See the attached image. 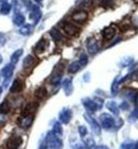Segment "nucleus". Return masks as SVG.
Instances as JSON below:
<instances>
[{
	"label": "nucleus",
	"mask_w": 138,
	"mask_h": 149,
	"mask_svg": "<svg viewBox=\"0 0 138 149\" xmlns=\"http://www.w3.org/2000/svg\"><path fill=\"white\" fill-rule=\"evenodd\" d=\"M22 53H24V50L22 49H17L16 51L12 53V56H11V63H12L13 65H15L16 63L18 62L19 59L21 58Z\"/></svg>",
	"instance_id": "20"
},
{
	"label": "nucleus",
	"mask_w": 138,
	"mask_h": 149,
	"mask_svg": "<svg viewBox=\"0 0 138 149\" xmlns=\"http://www.w3.org/2000/svg\"><path fill=\"white\" fill-rule=\"evenodd\" d=\"M10 111H11V106H10V102L8 100H4V101L0 103V114L6 115Z\"/></svg>",
	"instance_id": "23"
},
{
	"label": "nucleus",
	"mask_w": 138,
	"mask_h": 149,
	"mask_svg": "<svg viewBox=\"0 0 138 149\" xmlns=\"http://www.w3.org/2000/svg\"><path fill=\"white\" fill-rule=\"evenodd\" d=\"M6 36L3 34V33L0 32V47L3 46V45L6 44Z\"/></svg>",
	"instance_id": "40"
},
{
	"label": "nucleus",
	"mask_w": 138,
	"mask_h": 149,
	"mask_svg": "<svg viewBox=\"0 0 138 149\" xmlns=\"http://www.w3.org/2000/svg\"><path fill=\"white\" fill-rule=\"evenodd\" d=\"M58 118H60V121H61V123H63V124H68V123L71 120V118H72V112H71L70 109L65 108V109H63L60 112Z\"/></svg>",
	"instance_id": "9"
},
{
	"label": "nucleus",
	"mask_w": 138,
	"mask_h": 149,
	"mask_svg": "<svg viewBox=\"0 0 138 149\" xmlns=\"http://www.w3.org/2000/svg\"><path fill=\"white\" fill-rule=\"evenodd\" d=\"M134 101H135V104H136V107H137V109H138V93L136 94V97H135V99H134Z\"/></svg>",
	"instance_id": "43"
},
{
	"label": "nucleus",
	"mask_w": 138,
	"mask_h": 149,
	"mask_svg": "<svg viewBox=\"0 0 138 149\" xmlns=\"http://www.w3.org/2000/svg\"><path fill=\"white\" fill-rule=\"evenodd\" d=\"M138 119V109H135L134 111L132 112V114L130 115L129 120L130 121H135Z\"/></svg>",
	"instance_id": "36"
},
{
	"label": "nucleus",
	"mask_w": 138,
	"mask_h": 149,
	"mask_svg": "<svg viewBox=\"0 0 138 149\" xmlns=\"http://www.w3.org/2000/svg\"><path fill=\"white\" fill-rule=\"evenodd\" d=\"M119 84H121V78L118 76V77L115 78V80H114L113 84H112V94L113 95H116L118 93V86H119Z\"/></svg>",
	"instance_id": "29"
},
{
	"label": "nucleus",
	"mask_w": 138,
	"mask_h": 149,
	"mask_svg": "<svg viewBox=\"0 0 138 149\" xmlns=\"http://www.w3.org/2000/svg\"><path fill=\"white\" fill-rule=\"evenodd\" d=\"M34 95H35V97H36L37 99H44V98L47 96V90L43 86L38 87V88L35 91Z\"/></svg>",
	"instance_id": "27"
},
{
	"label": "nucleus",
	"mask_w": 138,
	"mask_h": 149,
	"mask_svg": "<svg viewBox=\"0 0 138 149\" xmlns=\"http://www.w3.org/2000/svg\"><path fill=\"white\" fill-rule=\"evenodd\" d=\"M34 120V114L27 115V116H20L18 119V125L24 129H28V128L31 127V125Z\"/></svg>",
	"instance_id": "8"
},
{
	"label": "nucleus",
	"mask_w": 138,
	"mask_h": 149,
	"mask_svg": "<svg viewBox=\"0 0 138 149\" xmlns=\"http://www.w3.org/2000/svg\"><path fill=\"white\" fill-rule=\"evenodd\" d=\"M2 63V56H1V54H0V64Z\"/></svg>",
	"instance_id": "46"
},
{
	"label": "nucleus",
	"mask_w": 138,
	"mask_h": 149,
	"mask_svg": "<svg viewBox=\"0 0 138 149\" xmlns=\"http://www.w3.org/2000/svg\"><path fill=\"white\" fill-rule=\"evenodd\" d=\"M71 18H72L74 22H78V24H83L84 22H86V19L88 18V14L84 10H79V11H77V12H74L72 14Z\"/></svg>",
	"instance_id": "7"
},
{
	"label": "nucleus",
	"mask_w": 138,
	"mask_h": 149,
	"mask_svg": "<svg viewBox=\"0 0 138 149\" xmlns=\"http://www.w3.org/2000/svg\"><path fill=\"white\" fill-rule=\"evenodd\" d=\"M49 33H50V35H51V37H52L55 42H60V40H63V38H64L61 32L58 31V29H55V28L51 29Z\"/></svg>",
	"instance_id": "25"
},
{
	"label": "nucleus",
	"mask_w": 138,
	"mask_h": 149,
	"mask_svg": "<svg viewBox=\"0 0 138 149\" xmlns=\"http://www.w3.org/2000/svg\"><path fill=\"white\" fill-rule=\"evenodd\" d=\"M100 126L103 129L110 130L115 126V119L112 115L107 114V113H103L100 115Z\"/></svg>",
	"instance_id": "2"
},
{
	"label": "nucleus",
	"mask_w": 138,
	"mask_h": 149,
	"mask_svg": "<svg viewBox=\"0 0 138 149\" xmlns=\"http://www.w3.org/2000/svg\"><path fill=\"white\" fill-rule=\"evenodd\" d=\"M81 67H82V65L80 64L79 61H78V62H74L68 66V72H70V74H76V72H78L80 70Z\"/></svg>",
	"instance_id": "26"
},
{
	"label": "nucleus",
	"mask_w": 138,
	"mask_h": 149,
	"mask_svg": "<svg viewBox=\"0 0 138 149\" xmlns=\"http://www.w3.org/2000/svg\"><path fill=\"white\" fill-rule=\"evenodd\" d=\"M84 117H85L86 120L89 123L90 128H92V131L96 134V135H99V134L101 133V126L98 124V121L96 120L95 118H92V116H89L88 114H85L84 115Z\"/></svg>",
	"instance_id": "5"
},
{
	"label": "nucleus",
	"mask_w": 138,
	"mask_h": 149,
	"mask_svg": "<svg viewBox=\"0 0 138 149\" xmlns=\"http://www.w3.org/2000/svg\"><path fill=\"white\" fill-rule=\"evenodd\" d=\"M133 63L132 58H124L122 59V61L120 62V67H126V66H130Z\"/></svg>",
	"instance_id": "33"
},
{
	"label": "nucleus",
	"mask_w": 138,
	"mask_h": 149,
	"mask_svg": "<svg viewBox=\"0 0 138 149\" xmlns=\"http://www.w3.org/2000/svg\"><path fill=\"white\" fill-rule=\"evenodd\" d=\"M63 30L66 32V34L70 35V36H77L80 33V29L78 28L74 24H71V22H64L63 24Z\"/></svg>",
	"instance_id": "4"
},
{
	"label": "nucleus",
	"mask_w": 138,
	"mask_h": 149,
	"mask_svg": "<svg viewBox=\"0 0 138 149\" xmlns=\"http://www.w3.org/2000/svg\"><path fill=\"white\" fill-rule=\"evenodd\" d=\"M1 93H2V87L0 86V95H1Z\"/></svg>",
	"instance_id": "47"
},
{
	"label": "nucleus",
	"mask_w": 138,
	"mask_h": 149,
	"mask_svg": "<svg viewBox=\"0 0 138 149\" xmlns=\"http://www.w3.org/2000/svg\"><path fill=\"white\" fill-rule=\"evenodd\" d=\"M45 149H49V148H45Z\"/></svg>",
	"instance_id": "49"
},
{
	"label": "nucleus",
	"mask_w": 138,
	"mask_h": 149,
	"mask_svg": "<svg viewBox=\"0 0 138 149\" xmlns=\"http://www.w3.org/2000/svg\"><path fill=\"white\" fill-rule=\"evenodd\" d=\"M11 10H12V6L8 2H3L2 4H1V6H0V13H1L2 15H8V14L11 12Z\"/></svg>",
	"instance_id": "30"
},
{
	"label": "nucleus",
	"mask_w": 138,
	"mask_h": 149,
	"mask_svg": "<svg viewBox=\"0 0 138 149\" xmlns=\"http://www.w3.org/2000/svg\"><path fill=\"white\" fill-rule=\"evenodd\" d=\"M84 79H85V81H88V79H89V74H85V77H84Z\"/></svg>",
	"instance_id": "45"
},
{
	"label": "nucleus",
	"mask_w": 138,
	"mask_h": 149,
	"mask_svg": "<svg viewBox=\"0 0 138 149\" xmlns=\"http://www.w3.org/2000/svg\"><path fill=\"white\" fill-rule=\"evenodd\" d=\"M63 88H64L66 95H71L72 94V91H74V86H72V81H71L70 78H67L63 81Z\"/></svg>",
	"instance_id": "17"
},
{
	"label": "nucleus",
	"mask_w": 138,
	"mask_h": 149,
	"mask_svg": "<svg viewBox=\"0 0 138 149\" xmlns=\"http://www.w3.org/2000/svg\"><path fill=\"white\" fill-rule=\"evenodd\" d=\"M83 106L85 107V109L88 112H96L103 106V100L102 99H89V98H84L82 101Z\"/></svg>",
	"instance_id": "1"
},
{
	"label": "nucleus",
	"mask_w": 138,
	"mask_h": 149,
	"mask_svg": "<svg viewBox=\"0 0 138 149\" xmlns=\"http://www.w3.org/2000/svg\"><path fill=\"white\" fill-rule=\"evenodd\" d=\"M92 2H94V0H79L78 1L80 8H89L92 4Z\"/></svg>",
	"instance_id": "32"
},
{
	"label": "nucleus",
	"mask_w": 138,
	"mask_h": 149,
	"mask_svg": "<svg viewBox=\"0 0 138 149\" xmlns=\"http://www.w3.org/2000/svg\"><path fill=\"white\" fill-rule=\"evenodd\" d=\"M106 108L115 115L119 114V106H118L115 101H113V100H110V101H108V102L106 103Z\"/></svg>",
	"instance_id": "21"
},
{
	"label": "nucleus",
	"mask_w": 138,
	"mask_h": 149,
	"mask_svg": "<svg viewBox=\"0 0 138 149\" xmlns=\"http://www.w3.org/2000/svg\"><path fill=\"white\" fill-rule=\"evenodd\" d=\"M34 63H35V59H34V56H27L25 59H24L22 65H24V68H30V67H32V66L34 65Z\"/></svg>",
	"instance_id": "24"
},
{
	"label": "nucleus",
	"mask_w": 138,
	"mask_h": 149,
	"mask_svg": "<svg viewBox=\"0 0 138 149\" xmlns=\"http://www.w3.org/2000/svg\"><path fill=\"white\" fill-rule=\"evenodd\" d=\"M0 79H1V74H0Z\"/></svg>",
	"instance_id": "48"
},
{
	"label": "nucleus",
	"mask_w": 138,
	"mask_h": 149,
	"mask_svg": "<svg viewBox=\"0 0 138 149\" xmlns=\"http://www.w3.org/2000/svg\"><path fill=\"white\" fill-rule=\"evenodd\" d=\"M29 9L31 10V14H30V19H32L35 24H36L38 20L40 19V17H42V12H40V8L37 6H32L31 4V6H29Z\"/></svg>",
	"instance_id": "11"
},
{
	"label": "nucleus",
	"mask_w": 138,
	"mask_h": 149,
	"mask_svg": "<svg viewBox=\"0 0 138 149\" xmlns=\"http://www.w3.org/2000/svg\"><path fill=\"white\" fill-rule=\"evenodd\" d=\"M47 45H48L47 40H45V38H40V40L36 43L35 47H34V51H35L37 54H40V53H43L44 51L46 50Z\"/></svg>",
	"instance_id": "15"
},
{
	"label": "nucleus",
	"mask_w": 138,
	"mask_h": 149,
	"mask_svg": "<svg viewBox=\"0 0 138 149\" xmlns=\"http://www.w3.org/2000/svg\"><path fill=\"white\" fill-rule=\"evenodd\" d=\"M37 107H38V103L37 102H30L28 103L27 106L22 109L21 111V116H27V115L34 114V112L36 111Z\"/></svg>",
	"instance_id": "13"
},
{
	"label": "nucleus",
	"mask_w": 138,
	"mask_h": 149,
	"mask_svg": "<svg viewBox=\"0 0 138 149\" xmlns=\"http://www.w3.org/2000/svg\"><path fill=\"white\" fill-rule=\"evenodd\" d=\"M136 92L134 88H128V90H124L123 91V97L126 98V100H130V101H134L136 97Z\"/></svg>",
	"instance_id": "19"
},
{
	"label": "nucleus",
	"mask_w": 138,
	"mask_h": 149,
	"mask_svg": "<svg viewBox=\"0 0 138 149\" xmlns=\"http://www.w3.org/2000/svg\"><path fill=\"white\" fill-rule=\"evenodd\" d=\"M133 149H138V141H137V142H134V146H133Z\"/></svg>",
	"instance_id": "44"
},
{
	"label": "nucleus",
	"mask_w": 138,
	"mask_h": 149,
	"mask_svg": "<svg viewBox=\"0 0 138 149\" xmlns=\"http://www.w3.org/2000/svg\"><path fill=\"white\" fill-rule=\"evenodd\" d=\"M79 62H80V64L82 66H85L86 64H87V62H88V58H87V56H86L85 54H82V56H81V58H80V61H79Z\"/></svg>",
	"instance_id": "38"
},
{
	"label": "nucleus",
	"mask_w": 138,
	"mask_h": 149,
	"mask_svg": "<svg viewBox=\"0 0 138 149\" xmlns=\"http://www.w3.org/2000/svg\"><path fill=\"white\" fill-rule=\"evenodd\" d=\"M47 143L51 149H62L63 148V142L58 136H56L53 132H49L47 135Z\"/></svg>",
	"instance_id": "3"
},
{
	"label": "nucleus",
	"mask_w": 138,
	"mask_h": 149,
	"mask_svg": "<svg viewBox=\"0 0 138 149\" xmlns=\"http://www.w3.org/2000/svg\"><path fill=\"white\" fill-rule=\"evenodd\" d=\"M114 0H100V2H101V6H104V8H107L110 6L112 3H113Z\"/></svg>",
	"instance_id": "39"
},
{
	"label": "nucleus",
	"mask_w": 138,
	"mask_h": 149,
	"mask_svg": "<svg viewBox=\"0 0 138 149\" xmlns=\"http://www.w3.org/2000/svg\"><path fill=\"white\" fill-rule=\"evenodd\" d=\"M119 109H122V110H129L130 109V104L126 102V100L121 103V106L119 107Z\"/></svg>",
	"instance_id": "41"
},
{
	"label": "nucleus",
	"mask_w": 138,
	"mask_h": 149,
	"mask_svg": "<svg viewBox=\"0 0 138 149\" xmlns=\"http://www.w3.org/2000/svg\"><path fill=\"white\" fill-rule=\"evenodd\" d=\"M22 90H24V82H22V80L15 79V80L13 81L12 85H11L10 92L13 94H17V93H20Z\"/></svg>",
	"instance_id": "12"
},
{
	"label": "nucleus",
	"mask_w": 138,
	"mask_h": 149,
	"mask_svg": "<svg viewBox=\"0 0 138 149\" xmlns=\"http://www.w3.org/2000/svg\"><path fill=\"white\" fill-rule=\"evenodd\" d=\"M32 31H33V26L32 25H22L19 29V33L21 35H25V36L30 35Z\"/></svg>",
	"instance_id": "22"
},
{
	"label": "nucleus",
	"mask_w": 138,
	"mask_h": 149,
	"mask_svg": "<svg viewBox=\"0 0 138 149\" xmlns=\"http://www.w3.org/2000/svg\"><path fill=\"white\" fill-rule=\"evenodd\" d=\"M84 147L88 149H92V147H95V141L92 140V139H87L84 142Z\"/></svg>",
	"instance_id": "34"
},
{
	"label": "nucleus",
	"mask_w": 138,
	"mask_h": 149,
	"mask_svg": "<svg viewBox=\"0 0 138 149\" xmlns=\"http://www.w3.org/2000/svg\"><path fill=\"white\" fill-rule=\"evenodd\" d=\"M133 146H134V142H124L121 144L120 149H133Z\"/></svg>",
	"instance_id": "35"
},
{
	"label": "nucleus",
	"mask_w": 138,
	"mask_h": 149,
	"mask_svg": "<svg viewBox=\"0 0 138 149\" xmlns=\"http://www.w3.org/2000/svg\"><path fill=\"white\" fill-rule=\"evenodd\" d=\"M25 22H26V17L24 16V14L18 12H16L14 14V16H13V22H14V25L21 27L22 25H25Z\"/></svg>",
	"instance_id": "18"
},
{
	"label": "nucleus",
	"mask_w": 138,
	"mask_h": 149,
	"mask_svg": "<svg viewBox=\"0 0 138 149\" xmlns=\"http://www.w3.org/2000/svg\"><path fill=\"white\" fill-rule=\"evenodd\" d=\"M52 132L56 135V136H61L62 133H63V128H62L60 123H55V124L53 125Z\"/></svg>",
	"instance_id": "31"
},
{
	"label": "nucleus",
	"mask_w": 138,
	"mask_h": 149,
	"mask_svg": "<svg viewBox=\"0 0 138 149\" xmlns=\"http://www.w3.org/2000/svg\"><path fill=\"white\" fill-rule=\"evenodd\" d=\"M86 48H87V51L90 54H96L99 51V49H100L98 40H96V38H88L87 43H86Z\"/></svg>",
	"instance_id": "6"
},
{
	"label": "nucleus",
	"mask_w": 138,
	"mask_h": 149,
	"mask_svg": "<svg viewBox=\"0 0 138 149\" xmlns=\"http://www.w3.org/2000/svg\"><path fill=\"white\" fill-rule=\"evenodd\" d=\"M115 35H116V29L114 28L113 26L106 27L102 31V36H103V40H110Z\"/></svg>",
	"instance_id": "14"
},
{
	"label": "nucleus",
	"mask_w": 138,
	"mask_h": 149,
	"mask_svg": "<svg viewBox=\"0 0 138 149\" xmlns=\"http://www.w3.org/2000/svg\"><path fill=\"white\" fill-rule=\"evenodd\" d=\"M22 143V139L21 136L19 135H14L6 143V146H8V149H18L19 146L21 145Z\"/></svg>",
	"instance_id": "10"
},
{
	"label": "nucleus",
	"mask_w": 138,
	"mask_h": 149,
	"mask_svg": "<svg viewBox=\"0 0 138 149\" xmlns=\"http://www.w3.org/2000/svg\"><path fill=\"white\" fill-rule=\"evenodd\" d=\"M62 80V74H58V72H53L51 78H50V83L52 85H58L61 83Z\"/></svg>",
	"instance_id": "28"
},
{
	"label": "nucleus",
	"mask_w": 138,
	"mask_h": 149,
	"mask_svg": "<svg viewBox=\"0 0 138 149\" xmlns=\"http://www.w3.org/2000/svg\"><path fill=\"white\" fill-rule=\"evenodd\" d=\"M87 128L85 127V126H80L79 127V133H80L81 136H85L86 134H87Z\"/></svg>",
	"instance_id": "37"
},
{
	"label": "nucleus",
	"mask_w": 138,
	"mask_h": 149,
	"mask_svg": "<svg viewBox=\"0 0 138 149\" xmlns=\"http://www.w3.org/2000/svg\"><path fill=\"white\" fill-rule=\"evenodd\" d=\"M94 149H110L107 146H105V145H100V146H96Z\"/></svg>",
	"instance_id": "42"
},
{
	"label": "nucleus",
	"mask_w": 138,
	"mask_h": 149,
	"mask_svg": "<svg viewBox=\"0 0 138 149\" xmlns=\"http://www.w3.org/2000/svg\"><path fill=\"white\" fill-rule=\"evenodd\" d=\"M13 72H14V65L13 64H6L2 68V70H1V74H2L3 78L6 80H9L10 78L12 77Z\"/></svg>",
	"instance_id": "16"
}]
</instances>
